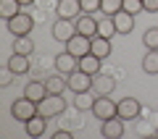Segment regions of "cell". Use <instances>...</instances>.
Returning <instances> with one entry per match:
<instances>
[{
    "label": "cell",
    "instance_id": "277c9868",
    "mask_svg": "<svg viewBox=\"0 0 158 139\" xmlns=\"http://www.w3.org/2000/svg\"><path fill=\"white\" fill-rule=\"evenodd\" d=\"M66 81H69V89H71L74 95H79V92H92V76L85 73V71H79V68L74 73H69Z\"/></svg>",
    "mask_w": 158,
    "mask_h": 139
},
{
    "label": "cell",
    "instance_id": "484cf974",
    "mask_svg": "<svg viewBox=\"0 0 158 139\" xmlns=\"http://www.w3.org/2000/svg\"><path fill=\"white\" fill-rule=\"evenodd\" d=\"M100 11L106 16H113V13L124 11V0H100Z\"/></svg>",
    "mask_w": 158,
    "mask_h": 139
},
{
    "label": "cell",
    "instance_id": "cb8c5ba5",
    "mask_svg": "<svg viewBox=\"0 0 158 139\" xmlns=\"http://www.w3.org/2000/svg\"><path fill=\"white\" fill-rule=\"evenodd\" d=\"M142 71L145 73H158V50H148L142 58Z\"/></svg>",
    "mask_w": 158,
    "mask_h": 139
},
{
    "label": "cell",
    "instance_id": "9a60e30c",
    "mask_svg": "<svg viewBox=\"0 0 158 139\" xmlns=\"http://www.w3.org/2000/svg\"><path fill=\"white\" fill-rule=\"evenodd\" d=\"M24 129H27V134H29V137H34V139H37V137H42V134L48 131V118L37 113L34 118H29V121L24 123Z\"/></svg>",
    "mask_w": 158,
    "mask_h": 139
},
{
    "label": "cell",
    "instance_id": "44dd1931",
    "mask_svg": "<svg viewBox=\"0 0 158 139\" xmlns=\"http://www.w3.org/2000/svg\"><path fill=\"white\" fill-rule=\"evenodd\" d=\"M90 53H95L98 58H108V55H111V39H108V37H100V34L92 37V50H90Z\"/></svg>",
    "mask_w": 158,
    "mask_h": 139
},
{
    "label": "cell",
    "instance_id": "30bf717a",
    "mask_svg": "<svg viewBox=\"0 0 158 139\" xmlns=\"http://www.w3.org/2000/svg\"><path fill=\"white\" fill-rule=\"evenodd\" d=\"M56 13L58 18H79L82 16V3L79 0H58V6H56Z\"/></svg>",
    "mask_w": 158,
    "mask_h": 139
},
{
    "label": "cell",
    "instance_id": "d6a6232c",
    "mask_svg": "<svg viewBox=\"0 0 158 139\" xmlns=\"http://www.w3.org/2000/svg\"><path fill=\"white\" fill-rule=\"evenodd\" d=\"M19 3H21V6H32L34 0H19Z\"/></svg>",
    "mask_w": 158,
    "mask_h": 139
},
{
    "label": "cell",
    "instance_id": "8992f818",
    "mask_svg": "<svg viewBox=\"0 0 158 139\" xmlns=\"http://www.w3.org/2000/svg\"><path fill=\"white\" fill-rule=\"evenodd\" d=\"M6 24H8V32H11V34L21 37V34H29V32H32L34 18L29 16V13H16V16H13L11 21H6Z\"/></svg>",
    "mask_w": 158,
    "mask_h": 139
},
{
    "label": "cell",
    "instance_id": "e0dca14e",
    "mask_svg": "<svg viewBox=\"0 0 158 139\" xmlns=\"http://www.w3.org/2000/svg\"><path fill=\"white\" fill-rule=\"evenodd\" d=\"M113 21H116V32L118 34H129L132 29H135V13L118 11V13H113Z\"/></svg>",
    "mask_w": 158,
    "mask_h": 139
},
{
    "label": "cell",
    "instance_id": "7a4b0ae2",
    "mask_svg": "<svg viewBox=\"0 0 158 139\" xmlns=\"http://www.w3.org/2000/svg\"><path fill=\"white\" fill-rule=\"evenodd\" d=\"M37 113H40V110H37V102H34V100H29L27 95H24L21 100H16V102L11 105V116L16 118L19 123H27L29 118H34Z\"/></svg>",
    "mask_w": 158,
    "mask_h": 139
},
{
    "label": "cell",
    "instance_id": "2e32d148",
    "mask_svg": "<svg viewBox=\"0 0 158 139\" xmlns=\"http://www.w3.org/2000/svg\"><path fill=\"white\" fill-rule=\"evenodd\" d=\"M24 95H27L29 100L40 102V100H45L50 92H48V84H45V81H29L27 87H24Z\"/></svg>",
    "mask_w": 158,
    "mask_h": 139
},
{
    "label": "cell",
    "instance_id": "603a6c76",
    "mask_svg": "<svg viewBox=\"0 0 158 139\" xmlns=\"http://www.w3.org/2000/svg\"><path fill=\"white\" fill-rule=\"evenodd\" d=\"M8 66H11V71L13 73H27L29 71V55H19V53H13L11 58H8Z\"/></svg>",
    "mask_w": 158,
    "mask_h": 139
},
{
    "label": "cell",
    "instance_id": "1f68e13d",
    "mask_svg": "<svg viewBox=\"0 0 158 139\" xmlns=\"http://www.w3.org/2000/svg\"><path fill=\"white\" fill-rule=\"evenodd\" d=\"M56 139H71V134L69 131H56Z\"/></svg>",
    "mask_w": 158,
    "mask_h": 139
},
{
    "label": "cell",
    "instance_id": "836d02e7",
    "mask_svg": "<svg viewBox=\"0 0 158 139\" xmlns=\"http://www.w3.org/2000/svg\"><path fill=\"white\" fill-rule=\"evenodd\" d=\"M156 137H158V129H156Z\"/></svg>",
    "mask_w": 158,
    "mask_h": 139
},
{
    "label": "cell",
    "instance_id": "5bb4252c",
    "mask_svg": "<svg viewBox=\"0 0 158 139\" xmlns=\"http://www.w3.org/2000/svg\"><path fill=\"white\" fill-rule=\"evenodd\" d=\"M100 63H103V58H98L95 53H87V55L79 58V71L95 76V73H100Z\"/></svg>",
    "mask_w": 158,
    "mask_h": 139
},
{
    "label": "cell",
    "instance_id": "4dcf8cb0",
    "mask_svg": "<svg viewBox=\"0 0 158 139\" xmlns=\"http://www.w3.org/2000/svg\"><path fill=\"white\" fill-rule=\"evenodd\" d=\"M142 6H145L148 13H156L158 11V0H142Z\"/></svg>",
    "mask_w": 158,
    "mask_h": 139
},
{
    "label": "cell",
    "instance_id": "8fae6325",
    "mask_svg": "<svg viewBox=\"0 0 158 139\" xmlns=\"http://www.w3.org/2000/svg\"><path fill=\"white\" fill-rule=\"evenodd\" d=\"M113 89H116L113 76H106V73H95L92 76V92H95V97H106V95H111Z\"/></svg>",
    "mask_w": 158,
    "mask_h": 139
},
{
    "label": "cell",
    "instance_id": "83f0119b",
    "mask_svg": "<svg viewBox=\"0 0 158 139\" xmlns=\"http://www.w3.org/2000/svg\"><path fill=\"white\" fill-rule=\"evenodd\" d=\"M124 11H127V13H135V16H137V13L145 11V6H142V0H124Z\"/></svg>",
    "mask_w": 158,
    "mask_h": 139
},
{
    "label": "cell",
    "instance_id": "6da1fadb",
    "mask_svg": "<svg viewBox=\"0 0 158 139\" xmlns=\"http://www.w3.org/2000/svg\"><path fill=\"white\" fill-rule=\"evenodd\" d=\"M37 110H40V116H45V118H56L66 110V97L63 95H48L45 100L37 102Z\"/></svg>",
    "mask_w": 158,
    "mask_h": 139
},
{
    "label": "cell",
    "instance_id": "ba28073f",
    "mask_svg": "<svg viewBox=\"0 0 158 139\" xmlns=\"http://www.w3.org/2000/svg\"><path fill=\"white\" fill-rule=\"evenodd\" d=\"M66 50L71 53V55H77V58H82V55H87V53L92 50V39L90 37H85V34H74L71 39L66 42Z\"/></svg>",
    "mask_w": 158,
    "mask_h": 139
},
{
    "label": "cell",
    "instance_id": "3957f363",
    "mask_svg": "<svg viewBox=\"0 0 158 139\" xmlns=\"http://www.w3.org/2000/svg\"><path fill=\"white\" fill-rule=\"evenodd\" d=\"M92 116L98 121H108V118L118 116V102H113L111 97H95V105H92Z\"/></svg>",
    "mask_w": 158,
    "mask_h": 139
},
{
    "label": "cell",
    "instance_id": "5b68a950",
    "mask_svg": "<svg viewBox=\"0 0 158 139\" xmlns=\"http://www.w3.org/2000/svg\"><path fill=\"white\" fill-rule=\"evenodd\" d=\"M140 113H142V102L137 97H121L118 100V118L135 121V118H140Z\"/></svg>",
    "mask_w": 158,
    "mask_h": 139
},
{
    "label": "cell",
    "instance_id": "52a82bcc",
    "mask_svg": "<svg viewBox=\"0 0 158 139\" xmlns=\"http://www.w3.org/2000/svg\"><path fill=\"white\" fill-rule=\"evenodd\" d=\"M74 34H77V24H74L71 18H58V21L53 24V39H58V42L66 45Z\"/></svg>",
    "mask_w": 158,
    "mask_h": 139
},
{
    "label": "cell",
    "instance_id": "ac0fdd59",
    "mask_svg": "<svg viewBox=\"0 0 158 139\" xmlns=\"http://www.w3.org/2000/svg\"><path fill=\"white\" fill-rule=\"evenodd\" d=\"M45 84H48V92H50V95H63V92L69 89V81H66L63 73H58V76H48Z\"/></svg>",
    "mask_w": 158,
    "mask_h": 139
},
{
    "label": "cell",
    "instance_id": "d4e9b609",
    "mask_svg": "<svg viewBox=\"0 0 158 139\" xmlns=\"http://www.w3.org/2000/svg\"><path fill=\"white\" fill-rule=\"evenodd\" d=\"M142 45H145V50H158V26L145 29V34H142Z\"/></svg>",
    "mask_w": 158,
    "mask_h": 139
},
{
    "label": "cell",
    "instance_id": "7c38bea8",
    "mask_svg": "<svg viewBox=\"0 0 158 139\" xmlns=\"http://www.w3.org/2000/svg\"><path fill=\"white\" fill-rule=\"evenodd\" d=\"M74 24H77V32L85 34V37H98V18L92 16V13H82L79 18H74Z\"/></svg>",
    "mask_w": 158,
    "mask_h": 139
},
{
    "label": "cell",
    "instance_id": "4316f807",
    "mask_svg": "<svg viewBox=\"0 0 158 139\" xmlns=\"http://www.w3.org/2000/svg\"><path fill=\"white\" fill-rule=\"evenodd\" d=\"M74 105H77V110H92L95 97H90V92H79V95L74 97Z\"/></svg>",
    "mask_w": 158,
    "mask_h": 139
},
{
    "label": "cell",
    "instance_id": "4fadbf2b",
    "mask_svg": "<svg viewBox=\"0 0 158 139\" xmlns=\"http://www.w3.org/2000/svg\"><path fill=\"white\" fill-rule=\"evenodd\" d=\"M56 68H58V73L69 76V73H74V71L79 68V58H77V55H71L69 50H63L61 55H56Z\"/></svg>",
    "mask_w": 158,
    "mask_h": 139
},
{
    "label": "cell",
    "instance_id": "f1b7e54d",
    "mask_svg": "<svg viewBox=\"0 0 158 139\" xmlns=\"http://www.w3.org/2000/svg\"><path fill=\"white\" fill-rule=\"evenodd\" d=\"M13 76H16V73H13V71H11V66H8V63H6V68L0 71V87H11Z\"/></svg>",
    "mask_w": 158,
    "mask_h": 139
},
{
    "label": "cell",
    "instance_id": "ffe728a7",
    "mask_svg": "<svg viewBox=\"0 0 158 139\" xmlns=\"http://www.w3.org/2000/svg\"><path fill=\"white\" fill-rule=\"evenodd\" d=\"M13 53H19V55H32L34 53V42L29 34H21V37L13 39Z\"/></svg>",
    "mask_w": 158,
    "mask_h": 139
},
{
    "label": "cell",
    "instance_id": "f546056e",
    "mask_svg": "<svg viewBox=\"0 0 158 139\" xmlns=\"http://www.w3.org/2000/svg\"><path fill=\"white\" fill-rule=\"evenodd\" d=\"M82 3V13H95L100 11V0H79Z\"/></svg>",
    "mask_w": 158,
    "mask_h": 139
},
{
    "label": "cell",
    "instance_id": "d6986e66",
    "mask_svg": "<svg viewBox=\"0 0 158 139\" xmlns=\"http://www.w3.org/2000/svg\"><path fill=\"white\" fill-rule=\"evenodd\" d=\"M98 34H100V37H108V39H111L113 34H118V32H116V21H113V16H106V13H103V16L98 18Z\"/></svg>",
    "mask_w": 158,
    "mask_h": 139
},
{
    "label": "cell",
    "instance_id": "7402d4cb",
    "mask_svg": "<svg viewBox=\"0 0 158 139\" xmlns=\"http://www.w3.org/2000/svg\"><path fill=\"white\" fill-rule=\"evenodd\" d=\"M21 3H19V0H0V16L6 18V21H11L13 16H16V13H21Z\"/></svg>",
    "mask_w": 158,
    "mask_h": 139
},
{
    "label": "cell",
    "instance_id": "9c48e42d",
    "mask_svg": "<svg viewBox=\"0 0 158 139\" xmlns=\"http://www.w3.org/2000/svg\"><path fill=\"white\" fill-rule=\"evenodd\" d=\"M100 134L106 139H121L124 137V118H108V121H100Z\"/></svg>",
    "mask_w": 158,
    "mask_h": 139
}]
</instances>
